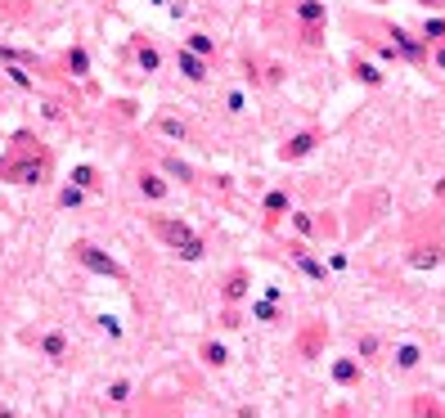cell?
I'll use <instances>...</instances> for the list:
<instances>
[{
    "mask_svg": "<svg viewBox=\"0 0 445 418\" xmlns=\"http://www.w3.org/2000/svg\"><path fill=\"white\" fill-rule=\"evenodd\" d=\"M288 14L297 28H324L328 23V5L324 0H288Z\"/></svg>",
    "mask_w": 445,
    "mask_h": 418,
    "instance_id": "obj_19",
    "label": "cell"
},
{
    "mask_svg": "<svg viewBox=\"0 0 445 418\" xmlns=\"http://www.w3.org/2000/svg\"><path fill=\"white\" fill-rule=\"evenodd\" d=\"M275 248H279V256H283V261H288L302 279H311V284H328V265H324V256L315 252V243H302V239H288V234H283Z\"/></svg>",
    "mask_w": 445,
    "mask_h": 418,
    "instance_id": "obj_4",
    "label": "cell"
},
{
    "mask_svg": "<svg viewBox=\"0 0 445 418\" xmlns=\"http://www.w3.org/2000/svg\"><path fill=\"white\" fill-rule=\"evenodd\" d=\"M220 306H247V297H252V270L247 265H230L225 275H220Z\"/></svg>",
    "mask_w": 445,
    "mask_h": 418,
    "instance_id": "obj_11",
    "label": "cell"
},
{
    "mask_svg": "<svg viewBox=\"0 0 445 418\" xmlns=\"http://www.w3.org/2000/svg\"><path fill=\"white\" fill-rule=\"evenodd\" d=\"M216 104H220V113L234 117V121L252 117V90H247V85H220V90H216Z\"/></svg>",
    "mask_w": 445,
    "mask_h": 418,
    "instance_id": "obj_16",
    "label": "cell"
},
{
    "mask_svg": "<svg viewBox=\"0 0 445 418\" xmlns=\"http://www.w3.org/2000/svg\"><path fill=\"white\" fill-rule=\"evenodd\" d=\"M324 342H328V328L319 324V319H311V324H306L302 333H297V355H302V360H315Z\"/></svg>",
    "mask_w": 445,
    "mask_h": 418,
    "instance_id": "obj_24",
    "label": "cell"
},
{
    "mask_svg": "<svg viewBox=\"0 0 445 418\" xmlns=\"http://www.w3.org/2000/svg\"><path fill=\"white\" fill-rule=\"evenodd\" d=\"M135 193H140L144 203H153V207H162L171 203V193H176V184H171L158 167H135Z\"/></svg>",
    "mask_w": 445,
    "mask_h": 418,
    "instance_id": "obj_10",
    "label": "cell"
},
{
    "mask_svg": "<svg viewBox=\"0 0 445 418\" xmlns=\"http://www.w3.org/2000/svg\"><path fill=\"white\" fill-rule=\"evenodd\" d=\"M432 50V68H441L445 72V41H437V45H427Z\"/></svg>",
    "mask_w": 445,
    "mask_h": 418,
    "instance_id": "obj_38",
    "label": "cell"
},
{
    "mask_svg": "<svg viewBox=\"0 0 445 418\" xmlns=\"http://www.w3.org/2000/svg\"><path fill=\"white\" fill-rule=\"evenodd\" d=\"M41 117L45 121H64L68 113H64V104H59V100H41Z\"/></svg>",
    "mask_w": 445,
    "mask_h": 418,
    "instance_id": "obj_36",
    "label": "cell"
},
{
    "mask_svg": "<svg viewBox=\"0 0 445 418\" xmlns=\"http://www.w3.org/2000/svg\"><path fill=\"white\" fill-rule=\"evenodd\" d=\"M148 131H153L158 140H167V144H189V140H194V121L184 117L180 108H171V104H162V108L153 113Z\"/></svg>",
    "mask_w": 445,
    "mask_h": 418,
    "instance_id": "obj_6",
    "label": "cell"
},
{
    "mask_svg": "<svg viewBox=\"0 0 445 418\" xmlns=\"http://www.w3.org/2000/svg\"><path fill=\"white\" fill-rule=\"evenodd\" d=\"M423 41H427V45L445 41V18H427V23H423Z\"/></svg>",
    "mask_w": 445,
    "mask_h": 418,
    "instance_id": "obj_35",
    "label": "cell"
},
{
    "mask_svg": "<svg viewBox=\"0 0 445 418\" xmlns=\"http://www.w3.org/2000/svg\"><path fill=\"white\" fill-rule=\"evenodd\" d=\"M32 347H36V355H41L45 364H54V369L72 360V338H68L64 324H45L41 333L32 338Z\"/></svg>",
    "mask_w": 445,
    "mask_h": 418,
    "instance_id": "obj_7",
    "label": "cell"
},
{
    "mask_svg": "<svg viewBox=\"0 0 445 418\" xmlns=\"http://www.w3.org/2000/svg\"><path fill=\"white\" fill-rule=\"evenodd\" d=\"M0 418H18V410L14 405H0Z\"/></svg>",
    "mask_w": 445,
    "mask_h": 418,
    "instance_id": "obj_40",
    "label": "cell"
},
{
    "mask_svg": "<svg viewBox=\"0 0 445 418\" xmlns=\"http://www.w3.org/2000/svg\"><path fill=\"white\" fill-rule=\"evenodd\" d=\"M324 265H328V275H342V270L351 265V261H346V252H328V256H324Z\"/></svg>",
    "mask_w": 445,
    "mask_h": 418,
    "instance_id": "obj_37",
    "label": "cell"
},
{
    "mask_svg": "<svg viewBox=\"0 0 445 418\" xmlns=\"http://www.w3.org/2000/svg\"><path fill=\"white\" fill-rule=\"evenodd\" d=\"M414 270H437L445 261V243L441 239H423V243H410V256H405Z\"/></svg>",
    "mask_w": 445,
    "mask_h": 418,
    "instance_id": "obj_21",
    "label": "cell"
},
{
    "mask_svg": "<svg viewBox=\"0 0 445 418\" xmlns=\"http://www.w3.org/2000/svg\"><path fill=\"white\" fill-rule=\"evenodd\" d=\"M68 180H72V184H81V189L90 193V198H99V193L108 189V176H104V171H99L95 162H77V167L68 171Z\"/></svg>",
    "mask_w": 445,
    "mask_h": 418,
    "instance_id": "obj_23",
    "label": "cell"
},
{
    "mask_svg": "<svg viewBox=\"0 0 445 418\" xmlns=\"http://www.w3.org/2000/svg\"><path fill=\"white\" fill-rule=\"evenodd\" d=\"M423 5H432V9H445V0H423Z\"/></svg>",
    "mask_w": 445,
    "mask_h": 418,
    "instance_id": "obj_41",
    "label": "cell"
},
{
    "mask_svg": "<svg viewBox=\"0 0 445 418\" xmlns=\"http://www.w3.org/2000/svg\"><path fill=\"white\" fill-rule=\"evenodd\" d=\"M158 171H162L171 184H184V189H194V184H198V167L189 162V157L171 153V149H158Z\"/></svg>",
    "mask_w": 445,
    "mask_h": 418,
    "instance_id": "obj_13",
    "label": "cell"
},
{
    "mask_svg": "<svg viewBox=\"0 0 445 418\" xmlns=\"http://www.w3.org/2000/svg\"><path fill=\"white\" fill-rule=\"evenodd\" d=\"M135 396H140V383L126 378V374L113 378V383H104V405H108V410H131Z\"/></svg>",
    "mask_w": 445,
    "mask_h": 418,
    "instance_id": "obj_20",
    "label": "cell"
},
{
    "mask_svg": "<svg viewBox=\"0 0 445 418\" xmlns=\"http://www.w3.org/2000/svg\"><path fill=\"white\" fill-rule=\"evenodd\" d=\"M283 225H288V239H302V243H319V212H306V207H292Z\"/></svg>",
    "mask_w": 445,
    "mask_h": 418,
    "instance_id": "obj_18",
    "label": "cell"
},
{
    "mask_svg": "<svg viewBox=\"0 0 445 418\" xmlns=\"http://www.w3.org/2000/svg\"><path fill=\"white\" fill-rule=\"evenodd\" d=\"M59 72H64V77H72V81H85V85H90V72H95L90 50H85L81 41H72L68 50L59 54Z\"/></svg>",
    "mask_w": 445,
    "mask_h": 418,
    "instance_id": "obj_15",
    "label": "cell"
},
{
    "mask_svg": "<svg viewBox=\"0 0 445 418\" xmlns=\"http://www.w3.org/2000/svg\"><path fill=\"white\" fill-rule=\"evenodd\" d=\"M85 203H90V193H85L81 184H72V180L59 184V193H54V207H59V212H81Z\"/></svg>",
    "mask_w": 445,
    "mask_h": 418,
    "instance_id": "obj_26",
    "label": "cell"
},
{
    "mask_svg": "<svg viewBox=\"0 0 445 418\" xmlns=\"http://www.w3.org/2000/svg\"><path fill=\"white\" fill-rule=\"evenodd\" d=\"M148 5H158V9H167V5H171V0H148Z\"/></svg>",
    "mask_w": 445,
    "mask_h": 418,
    "instance_id": "obj_43",
    "label": "cell"
},
{
    "mask_svg": "<svg viewBox=\"0 0 445 418\" xmlns=\"http://www.w3.org/2000/svg\"><path fill=\"white\" fill-rule=\"evenodd\" d=\"M378 351H382V342L374 333H364L360 342H355V355H360V360H378Z\"/></svg>",
    "mask_w": 445,
    "mask_h": 418,
    "instance_id": "obj_34",
    "label": "cell"
},
{
    "mask_svg": "<svg viewBox=\"0 0 445 418\" xmlns=\"http://www.w3.org/2000/svg\"><path fill=\"white\" fill-rule=\"evenodd\" d=\"M0 140H5V135H0Z\"/></svg>",
    "mask_w": 445,
    "mask_h": 418,
    "instance_id": "obj_45",
    "label": "cell"
},
{
    "mask_svg": "<svg viewBox=\"0 0 445 418\" xmlns=\"http://www.w3.org/2000/svg\"><path fill=\"white\" fill-rule=\"evenodd\" d=\"M180 418H198V414H180Z\"/></svg>",
    "mask_w": 445,
    "mask_h": 418,
    "instance_id": "obj_44",
    "label": "cell"
},
{
    "mask_svg": "<svg viewBox=\"0 0 445 418\" xmlns=\"http://www.w3.org/2000/svg\"><path fill=\"white\" fill-rule=\"evenodd\" d=\"M243 319H247L243 306H220V328H243Z\"/></svg>",
    "mask_w": 445,
    "mask_h": 418,
    "instance_id": "obj_33",
    "label": "cell"
},
{
    "mask_svg": "<svg viewBox=\"0 0 445 418\" xmlns=\"http://www.w3.org/2000/svg\"><path fill=\"white\" fill-rule=\"evenodd\" d=\"M171 59H176V72H180V77L189 81V85H207V81H212V72H216L212 59H203V54L184 50V45H176V54H171Z\"/></svg>",
    "mask_w": 445,
    "mask_h": 418,
    "instance_id": "obj_12",
    "label": "cell"
},
{
    "mask_svg": "<svg viewBox=\"0 0 445 418\" xmlns=\"http://www.w3.org/2000/svg\"><path fill=\"white\" fill-rule=\"evenodd\" d=\"M437 198H441V203H445V180H441V184H437Z\"/></svg>",
    "mask_w": 445,
    "mask_h": 418,
    "instance_id": "obj_42",
    "label": "cell"
},
{
    "mask_svg": "<svg viewBox=\"0 0 445 418\" xmlns=\"http://www.w3.org/2000/svg\"><path fill=\"white\" fill-rule=\"evenodd\" d=\"M410 410H414V418H445V405L432 400V396H414Z\"/></svg>",
    "mask_w": 445,
    "mask_h": 418,
    "instance_id": "obj_31",
    "label": "cell"
},
{
    "mask_svg": "<svg viewBox=\"0 0 445 418\" xmlns=\"http://www.w3.org/2000/svg\"><path fill=\"white\" fill-rule=\"evenodd\" d=\"M351 77L364 81V85H382V68L369 64V59H360V54H351Z\"/></svg>",
    "mask_w": 445,
    "mask_h": 418,
    "instance_id": "obj_29",
    "label": "cell"
},
{
    "mask_svg": "<svg viewBox=\"0 0 445 418\" xmlns=\"http://www.w3.org/2000/svg\"><path fill=\"white\" fill-rule=\"evenodd\" d=\"M297 45L302 50H324V28H297Z\"/></svg>",
    "mask_w": 445,
    "mask_h": 418,
    "instance_id": "obj_32",
    "label": "cell"
},
{
    "mask_svg": "<svg viewBox=\"0 0 445 418\" xmlns=\"http://www.w3.org/2000/svg\"><path fill=\"white\" fill-rule=\"evenodd\" d=\"M54 180V153L36 131H14L9 144L0 149V184H18V189H41Z\"/></svg>",
    "mask_w": 445,
    "mask_h": 418,
    "instance_id": "obj_1",
    "label": "cell"
},
{
    "mask_svg": "<svg viewBox=\"0 0 445 418\" xmlns=\"http://www.w3.org/2000/svg\"><path fill=\"white\" fill-rule=\"evenodd\" d=\"M121 59H126V64L140 72V77H158V72H162V50H158V41L153 36H144V32H135L131 41H126V50H121Z\"/></svg>",
    "mask_w": 445,
    "mask_h": 418,
    "instance_id": "obj_5",
    "label": "cell"
},
{
    "mask_svg": "<svg viewBox=\"0 0 445 418\" xmlns=\"http://www.w3.org/2000/svg\"><path fill=\"white\" fill-rule=\"evenodd\" d=\"M261 297H266V301H279V306H283V288H279V284H266V288H261Z\"/></svg>",
    "mask_w": 445,
    "mask_h": 418,
    "instance_id": "obj_39",
    "label": "cell"
},
{
    "mask_svg": "<svg viewBox=\"0 0 445 418\" xmlns=\"http://www.w3.org/2000/svg\"><path fill=\"white\" fill-rule=\"evenodd\" d=\"M95 328H99L108 342H121V338H126V324H121V315H108V311L95 315Z\"/></svg>",
    "mask_w": 445,
    "mask_h": 418,
    "instance_id": "obj_30",
    "label": "cell"
},
{
    "mask_svg": "<svg viewBox=\"0 0 445 418\" xmlns=\"http://www.w3.org/2000/svg\"><path fill=\"white\" fill-rule=\"evenodd\" d=\"M288 212H292V189H288V184H266V189H261V203H256L261 225L275 229V225L288 220Z\"/></svg>",
    "mask_w": 445,
    "mask_h": 418,
    "instance_id": "obj_8",
    "label": "cell"
},
{
    "mask_svg": "<svg viewBox=\"0 0 445 418\" xmlns=\"http://www.w3.org/2000/svg\"><path fill=\"white\" fill-rule=\"evenodd\" d=\"M144 225H148V234H153L162 248L176 256V261L184 265H198L207 256V239L198 234V229L189 225L184 216H167V212H153V216H144Z\"/></svg>",
    "mask_w": 445,
    "mask_h": 418,
    "instance_id": "obj_2",
    "label": "cell"
},
{
    "mask_svg": "<svg viewBox=\"0 0 445 418\" xmlns=\"http://www.w3.org/2000/svg\"><path fill=\"white\" fill-rule=\"evenodd\" d=\"M68 256H72V265H81L85 275H95V279H113V284H131V270L117 261L108 248H99L95 239H72L68 243Z\"/></svg>",
    "mask_w": 445,
    "mask_h": 418,
    "instance_id": "obj_3",
    "label": "cell"
},
{
    "mask_svg": "<svg viewBox=\"0 0 445 418\" xmlns=\"http://www.w3.org/2000/svg\"><path fill=\"white\" fill-rule=\"evenodd\" d=\"M0 72H5V81L14 85V90H23V95H36V72H32V68H23V64H5Z\"/></svg>",
    "mask_w": 445,
    "mask_h": 418,
    "instance_id": "obj_28",
    "label": "cell"
},
{
    "mask_svg": "<svg viewBox=\"0 0 445 418\" xmlns=\"http://www.w3.org/2000/svg\"><path fill=\"white\" fill-rule=\"evenodd\" d=\"M180 45H184V50H194V54H203V59H212V64H216V54H220V41H216L212 32H203V28H189V32L180 36Z\"/></svg>",
    "mask_w": 445,
    "mask_h": 418,
    "instance_id": "obj_25",
    "label": "cell"
},
{
    "mask_svg": "<svg viewBox=\"0 0 445 418\" xmlns=\"http://www.w3.org/2000/svg\"><path fill=\"white\" fill-rule=\"evenodd\" d=\"M418 364H423V347H418V342H400V347L391 351V369H396V374H414Z\"/></svg>",
    "mask_w": 445,
    "mask_h": 418,
    "instance_id": "obj_27",
    "label": "cell"
},
{
    "mask_svg": "<svg viewBox=\"0 0 445 418\" xmlns=\"http://www.w3.org/2000/svg\"><path fill=\"white\" fill-rule=\"evenodd\" d=\"M328 378H333V387H342V391L360 387L364 383V360H360V355H333V360H328Z\"/></svg>",
    "mask_w": 445,
    "mask_h": 418,
    "instance_id": "obj_14",
    "label": "cell"
},
{
    "mask_svg": "<svg viewBox=\"0 0 445 418\" xmlns=\"http://www.w3.org/2000/svg\"><path fill=\"white\" fill-rule=\"evenodd\" d=\"M247 319L252 324H261V328H279L283 319H288V306H279V301H266V297H247Z\"/></svg>",
    "mask_w": 445,
    "mask_h": 418,
    "instance_id": "obj_17",
    "label": "cell"
},
{
    "mask_svg": "<svg viewBox=\"0 0 445 418\" xmlns=\"http://www.w3.org/2000/svg\"><path fill=\"white\" fill-rule=\"evenodd\" d=\"M194 355H198V364H207V369H230V347L220 338H198V347H194Z\"/></svg>",
    "mask_w": 445,
    "mask_h": 418,
    "instance_id": "obj_22",
    "label": "cell"
},
{
    "mask_svg": "<svg viewBox=\"0 0 445 418\" xmlns=\"http://www.w3.org/2000/svg\"><path fill=\"white\" fill-rule=\"evenodd\" d=\"M319 144H324V131H319V126H302V131L283 135V144L275 149V157H279V162H302V157H311Z\"/></svg>",
    "mask_w": 445,
    "mask_h": 418,
    "instance_id": "obj_9",
    "label": "cell"
}]
</instances>
